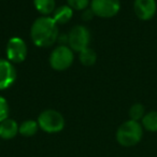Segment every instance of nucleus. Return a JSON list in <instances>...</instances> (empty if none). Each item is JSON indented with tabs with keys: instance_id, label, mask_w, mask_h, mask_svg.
I'll return each mask as SVG.
<instances>
[{
	"instance_id": "7",
	"label": "nucleus",
	"mask_w": 157,
	"mask_h": 157,
	"mask_svg": "<svg viewBox=\"0 0 157 157\" xmlns=\"http://www.w3.org/2000/svg\"><path fill=\"white\" fill-rule=\"evenodd\" d=\"M7 56L11 63H20L24 61L27 56V45L24 40L18 37L11 38L7 44Z\"/></svg>"
},
{
	"instance_id": "6",
	"label": "nucleus",
	"mask_w": 157,
	"mask_h": 157,
	"mask_svg": "<svg viewBox=\"0 0 157 157\" xmlns=\"http://www.w3.org/2000/svg\"><path fill=\"white\" fill-rule=\"evenodd\" d=\"M90 9L95 15L102 18L113 17L121 9L120 0H92Z\"/></svg>"
},
{
	"instance_id": "2",
	"label": "nucleus",
	"mask_w": 157,
	"mask_h": 157,
	"mask_svg": "<svg viewBox=\"0 0 157 157\" xmlns=\"http://www.w3.org/2000/svg\"><path fill=\"white\" fill-rule=\"evenodd\" d=\"M143 137V127L139 122L129 120L123 123L116 131V140L125 147L133 146L141 141Z\"/></svg>"
},
{
	"instance_id": "17",
	"label": "nucleus",
	"mask_w": 157,
	"mask_h": 157,
	"mask_svg": "<svg viewBox=\"0 0 157 157\" xmlns=\"http://www.w3.org/2000/svg\"><path fill=\"white\" fill-rule=\"evenodd\" d=\"M67 2L72 10H85L90 5V0H67Z\"/></svg>"
},
{
	"instance_id": "4",
	"label": "nucleus",
	"mask_w": 157,
	"mask_h": 157,
	"mask_svg": "<svg viewBox=\"0 0 157 157\" xmlns=\"http://www.w3.org/2000/svg\"><path fill=\"white\" fill-rule=\"evenodd\" d=\"M73 51L66 45H59L52 52L50 56L51 67L57 71L66 70L73 63Z\"/></svg>"
},
{
	"instance_id": "12",
	"label": "nucleus",
	"mask_w": 157,
	"mask_h": 157,
	"mask_svg": "<svg viewBox=\"0 0 157 157\" xmlns=\"http://www.w3.org/2000/svg\"><path fill=\"white\" fill-rule=\"evenodd\" d=\"M33 5L42 15H48L55 11V0H33Z\"/></svg>"
},
{
	"instance_id": "15",
	"label": "nucleus",
	"mask_w": 157,
	"mask_h": 157,
	"mask_svg": "<svg viewBox=\"0 0 157 157\" xmlns=\"http://www.w3.org/2000/svg\"><path fill=\"white\" fill-rule=\"evenodd\" d=\"M78 58H80V61H81L82 65L90 67V66H93L96 63L97 55L94 50H92V48H84L83 51L80 52Z\"/></svg>"
},
{
	"instance_id": "1",
	"label": "nucleus",
	"mask_w": 157,
	"mask_h": 157,
	"mask_svg": "<svg viewBox=\"0 0 157 157\" xmlns=\"http://www.w3.org/2000/svg\"><path fill=\"white\" fill-rule=\"evenodd\" d=\"M31 40L39 48H48L58 39V26L52 17L41 16L33 22L30 29Z\"/></svg>"
},
{
	"instance_id": "8",
	"label": "nucleus",
	"mask_w": 157,
	"mask_h": 157,
	"mask_svg": "<svg viewBox=\"0 0 157 157\" xmlns=\"http://www.w3.org/2000/svg\"><path fill=\"white\" fill-rule=\"evenodd\" d=\"M16 80V71L13 63L0 58V90L9 88Z\"/></svg>"
},
{
	"instance_id": "16",
	"label": "nucleus",
	"mask_w": 157,
	"mask_h": 157,
	"mask_svg": "<svg viewBox=\"0 0 157 157\" xmlns=\"http://www.w3.org/2000/svg\"><path fill=\"white\" fill-rule=\"evenodd\" d=\"M144 115H145V111H144V107L141 103H135L129 109V117H130V120L139 122L140 120L142 121Z\"/></svg>"
},
{
	"instance_id": "10",
	"label": "nucleus",
	"mask_w": 157,
	"mask_h": 157,
	"mask_svg": "<svg viewBox=\"0 0 157 157\" xmlns=\"http://www.w3.org/2000/svg\"><path fill=\"white\" fill-rule=\"evenodd\" d=\"M18 124L12 118H7L0 123V138L5 140L13 139L18 133Z\"/></svg>"
},
{
	"instance_id": "14",
	"label": "nucleus",
	"mask_w": 157,
	"mask_h": 157,
	"mask_svg": "<svg viewBox=\"0 0 157 157\" xmlns=\"http://www.w3.org/2000/svg\"><path fill=\"white\" fill-rule=\"evenodd\" d=\"M142 127L151 132L157 131V111H151L142 118Z\"/></svg>"
},
{
	"instance_id": "9",
	"label": "nucleus",
	"mask_w": 157,
	"mask_h": 157,
	"mask_svg": "<svg viewBox=\"0 0 157 157\" xmlns=\"http://www.w3.org/2000/svg\"><path fill=\"white\" fill-rule=\"evenodd\" d=\"M133 10L138 18L142 21L151 20L156 13V0H135Z\"/></svg>"
},
{
	"instance_id": "18",
	"label": "nucleus",
	"mask_w": 157,
	"mask_h": 157,
	"mask_svg": "<svg viewBox=\"0 0 157 157\" xmlns=\"http://www.w3.org/2000/svg\"><path fill=\"white\" fill-rule=\"evenodd\" d=\"M9 115V105L3 97L0 96V123L7 120Z\"/></svg>"
},
{
	"instance_id": "19",
	"label": "nucleus",
	"mask_w": 157,
	"mask_h": 157,
	"mask_svg": "<svg viewBox=\"0 0 157 157\" xmlns=\"http://www.w3.org/2000/svg\"><path fill=\"white\" fill-rule=\"evenodd\" d=\"M83 14H82V18H83L84 21H90L93 18V16L95 15L94 12H93L92 9H85L83 10Z\"/></svg>"
},
{
	"instance_id": "5",
	"label": "nucleus",
	"mask_w": 157,
	"mask_h": 157,
	"mask_svg": "<svg viewBox=\"0 0 157 157\" xmlns=\"http://www.w3.org/2000/svg\"><path fill=\"white\" fill-rule=\"evenodd\" d=\"M90 42V33L85 26H74L68 35L69 48L75 52H81L84 48H88Z\"/></svg>"
},
{
	"instance_id": "11",
	"label": "nucleus",
	"mask_w": 157,
	"mask_h": 157,
	"mask_svg": "<svg viewBox=\"0 0 157 157\" xmlns=\"http://www.w3.org/2000/svg\"><path fill=\"white\" fill-rule=\"evenodd\" d=\"M72 15H73V10L69 7V6H61L55 9L53 12V20L55 21L57 25L58 24H66L71 20Z\"/></svg>"
},
{
	"instance_id": "3",
	"label": "nucleus",
	"mask_w": 157,
	"mask_h": 157,
	"mask_svg": "<svg viewBox=\"0 0 157 157\" xmlns=\"http://www.w3.org/2000/svg\"><path fill=\"white\" fill-rule=\"evenodd\" d=\"M39 128L48 133L59 132L65 127V118L55 110H45L38 117Z\"/></svg>"
},
{
	"instance_id": "13",
	"label": "nucleus",
	"mask_w": 157,
	"mask_h": 157,
	"mask_svg": "<svg viewBox=\"0 0 157 157\" xmlns=\"http://www.w3.org/2000/svg\"><path fill=\"white\" fill-rule=\"evenodd\" d=\"M39 129V124L38 122L33 120H28L23 122L20 125V128H18V132L21 133L24 137H31V136L36 135Z\"/></svg>"
}]
</instances>
